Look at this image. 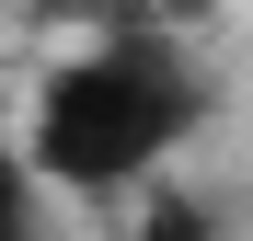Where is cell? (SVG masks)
Here are the masks:
<instances>
[{
	"label": "cell",
	"mask_w": 253,
	"mask_h": 241,
	"mask_svg": "<svg viewBox=\"0 0 253 241\" xmlns=\"http://www.w3.org/2000/svg\"><path fill=\"white\" fill-rule=\"evenodd\" d=\"M219 115V80L196 69L184 34H126L104 23L92 46H69L35 69L23 103V161L58 207H126V195H161L173 149Z\"/></svg>",
	"instance_id": "6da1fadb"
},
{
	"label": "cell",
	"mask_w": 253,
	"mask_h": 241,
	"mask_svg": "<svg viewBox=\"0 0 253 241\" xmlns=\"http://www.w3.org/2000/svg\"><path fill=\"white\" fill-rule=\"evenodd\" d=\"M58 230V195L35 184V161H23V138L0 127V241H46Z\"/></svg>",
	"instance_id": "7a4b0ae2"
},
{
	"label": "cell",
	"mask_w": 253,
	"mask_h": 241,
	"mask_svg": "<svg viewBox=\"0 0 253 241\" xmlns=\"http://www.w3.org/2000/svg\"><path fill=\"white\" fill-rule=\"evenodd\" d=\"M126 241H230V230L207 218L196 195H173V184H161V195H138V218H126Z\"/></svg>",
	"instance_id": "3957f363"
},
{
	"label": "cell",
	"mask_w": 253,
	"mask_h": 241,
	"mask_svg": "<svg viewBox=\"0 0 253 241\" xmlns=\"http://www.w3.org/2000/svg\"><path fill=\"white\" fill-rule=\"evenodd\" d=\"M230 0H104V23H126V34H184L196 46V23H219Z\"/></svg>",
	"instance_id": "277c9868"
},
{
	"label": "cell",
	"mask_w": 253,
	"mask_h": 241,
	"mask_svg": "<svg viewBox=\"0 0 253 241\" xmlns=\"http://www.w3.org/2000/svg\"><path fill=\"white\" fill-rule=\"evenodd\" d=\"M242 241H253V230H242Z\"/></svg>",
	"instance_id": "5b68a950"
}]
</instances>
